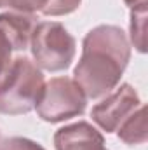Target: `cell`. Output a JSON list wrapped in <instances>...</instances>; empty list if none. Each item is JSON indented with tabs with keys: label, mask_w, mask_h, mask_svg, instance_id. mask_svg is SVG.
Masks as SVG:
<instances>
[{
	"label": "cell",
	"mask_w": 148,
	"mask_h": 150,
	"mask_svg": "<svg viewBox=\"0 0 148 150\" xmlns=\"http://www.w3.org/2000/svg\"><path fill=\"white\" fill-rule=\"evenodd\" d=\"M129 59L131 44L124 30L115 25H99L84 37L73 80L85 98H101L118 86Z\"/></svg>",
	"instance_id": "6da1fadb"
},
{
	"label": "cell",
	"mask_w": 148,
	"mask_h": 150,
	"mask_svg": "<svg viewBox=\"0 0 148 150\" xmlns=\"http://www.w3.org/2000/svg\"><path fill=\"white\" fill-rule=\"evenodd\" d=\"M44 84V75L32 59L25 56L14 58L0 75V113L23 115L32 112Z\"/></svg>",
	"instance_id": "7a4b0ae2"
},
{
	"label": "cell",
	"mask_w": 148,
	"mask_h": 150,
	"mask_svg": "<svg viewBox=\"0 0 148 150\" xmlns=\"http://www.w3.org/2000/svg\"><path fill=\"white\" fill-rule=\"evenodd\" d=\"M30 49L33 63L38 68L47 72H63L73 61L77 44L61 23L42 21L33 28Z\"/></svg>",
	"instance_id": "3957f363"
},
{
	"label": "cell",
	"mask_w": 148,
	"mask_h": 150,
	"mask_svg": "<svg viewBox=\"0 0 148 150\" xmlns=\"http://www.w3.org/2000/svg\"><path fill=\"white\" fill-rule=\"evenodd\" d=\"M85 107L87 98L73 79L54 77L44 84L35 110L42 120L56 124L82 115Z\"/></svg>",
	"instance_id": "277c9868"
},
{
	"label": "cell",
	"mask_w": 148,
	"mask_h": 150,
	"mask_svg": "<svg viewBox=\"0 0 148 150\" xmlns=\"http://www.w3.org/2000/svg\"><path fill=\"white\" fill-rule=\"evenodd\" d=\"M141 105L140 94L131 84H122L120 87H115L105 100H101L98 105L92 107L91 117L106 133H115L118 126Z\"/></svg>",
	"instance_id": "5b68a950"
},
{
	"label": "cell",
	"mask_w": 148,
	"mask_h": 150,
	"mask_svg": "<svg viewBox=\"0 0 148 150\" xmlns=\"http://www.w3.org/2000/svg\"><path fill=\"white\" fill-rule=\"evenodd\" d=\"M35 28V18L21 12L0 14V75L12 61V52L30 47V38Z\"/></svg>",
	"instance_id": "8992f818"
},
{
	"label": "cell",
	"mask_w": 148,
	"mask_h": 150,
	"mask_svg": "<svg viewBox=\"0 0 148 150\" xmlns=\"http://www.w3.org/2000/svg\"><path fill=\"white\" fill-rule=\"evenodd\" d=\"M56 150H106L103 134L89 122H73L54 133Z\"/></svg>",
	"instance_id": "52a82bcc"
},
{
	"label": "cell",
	"mask_w": 148,
	"mask_h": 150,
	"mask_svg": "<svg viewBox=\"0 0 148 150\" xmlns=\"http://www.w3.org/2000/svg\"><path fill=\"white\" fill-rule=\"evenodd\" d=\"M118 138L127 145H141L148 140L147 107L141 103L117 129Z\"/></svg>",
	"instance_id": "ba28073f"
},
{
	"label": "cell",
	"mask_w": 148,
	"mask_h": 150,
	"mask_svg": "<svg viewBox=\"0 0 148 150\" xmlns=\"http://www.w3.org/2000/svg\"><path fill=\"white\" fill-rule=\"evenodd\" d=\"M147 2L131 9V42L140 52H147Z\"/></svg>",
	"instance_id": "9c48e42d"
},
{
	"label": "cell",
	"mask_w": 148,
	"mask_h": 150,
	"mask_svg": "<svg viewBox=\"0 0 148 150\" xmlns=\"http://www.w3.org/2000/svg\"><path fill=\"white\" fill-rule=\"evenodd\" d=\"M47 0H0V9H9L12 12L33 14L42 12Z\"/></svg>",
	"instance_id": "30bf717a"
},
{
	"label": "cell",
	"mask_w": 148,
	"mask_h": 150,
	"mask_svg": "<svg viewBox=\"0 0 148 150\" xmlns=\"http://www.w3.org/2000/svg\"><path fill=\"white\" fill-rule=\"evenodd\" d=\"M82 0H47L42 14L45 16H65L78 9Z\"/></svg>",
	"instance_id": "8fae6325"
},
{
	"label": "cell",
	"mask_w": 148,
	"mask_h": 150,
	"mask_svg": "<svg viewBox=\"0 0 148 150\" xmlns=\"http://www.w3.org/2000/svg\"><path fill=\"white\" fill-rule=\"evenodd\" d=\"M0 150H45V149L40 143L30 140V138L11 136V138H5L4 142H0Z\"/></svg>",
	"instance_id": "7c38bea8"
},
{
	"label": "cell",
	"mask_w": 148,
	"mask_h": 150,
	"mask_svg": "<svg viewBox=\"0 0 148 150\" xmlns=\"http://www.w3.org/2000/svg\"><path fill=\"white\" fill-rule=\"evenodd\" d=\"M124 2H125V5H129V7L132 9V7H136V5H140V4H145L147 0H124Z\"/></svg>",
	"instance_id": "4fadbf2b"
}]
</instances>
